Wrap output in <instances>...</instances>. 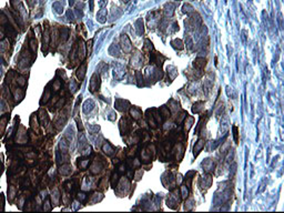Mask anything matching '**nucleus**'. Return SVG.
Here are the masks:
<instances>
[{"label": "nucleus", "mask_w": 284, "mask_h": 213, "mask_svg": "<svg viewBox=\"0 0 284 213\" xmlns=\"http://www.w3.org/2000/svg\"><path fill=\"white\" fill-rule=\"evenodd\" d=\"M103 166H104V164H103V161H102L101 158H99V160H98V158H96L94 161L92 162L91 166H90V172L92 174H98L99 172H101Z\"/></svg>", "instance_id": "nucleus-1"}, {"label": "nucleus", "mask_w": 284, "mask_h": 213, "mask_svg": "<svg viewBox=\"0 0 284 213\" xmlns=\"http://www.w3.org/2000/svg\"><path fill=\"white\" fill-rule=\"evenodd\" d=\"M100 76L98 73L92 75L91 80H90V91L91 92H96L97 90H99L100 88Z\"/></svg>", "instance_id": "nucleus-2"}, {"label": "nucleus", "mask_w": 284, "mask_h": 213, "mask_svg": "<svg viewBox=\"0 0 284 213\" xmlns=\"http://www.w3.org/2000/svg\"><path fill=\"white\" fill-rule=\"evenodd\" d=\"M121 44H122V49L124 50V52H130L131 49H132V46H131L130 39L128 38L125 34H123L121 37Z\"/></svg>", "instance_id": "nucleus-3"}, {"label": "nucleus", "mask_w": 284, "mask_h": 213, "mask_svg": "<svg viewBox=\"0 0 284 213\" xmlns=\"http://www.w3.org/2000/svg\"><path fill=\"white\" fill-rule=\"evenodd\" d=\"M8 120H9V115H8V114H4V115L0 118V138L2 137L4 133H5Z\"/></svg>", "instance_id": "nucleus-4"}, {"label": "nucleus", "mask_w": 284, "mask_h": 213, "mask_svg": "<svg viewBox=\"0 0 284 213\" xmlns=\"http://www.w3.org/2000/svg\"><path fill=\"white\" fill-rule=\"evenodd\" d=\"M102 151L109 156H113L116 154V149L112 147L109 142H106V143L102 146Z\"/></svg>", "instance_id": "nucleus-5"}, {"label": "nucleus", "mask_w": 284, "mask_h": 213, "mask_svg": "<svg viewBox=\"0 0 284 213\" xmlns=\"http://www.w3.org/2000/svg\"><path fill=\"white\" fill-rule=\"evenodd\" d=\"M89 162H90V160H89V158H87V156H84V158H79L78 159V168L80 169V170H86L88 168V166H89Z\"/></svg>", "instance_id": "nucleus-6"}, {"label": "nucleus", "mask_w": 284, "mask_h": 213, "mask_svg": "<svg viewBox=\"0 0 284 213\" xmlns=\"http://www.w3.org/2000/svg\"><path fill=\"white\" fill-rule=\"evenodd\" d=\"M129 129H130V122H129V120L128 119H121L120 121V130L122 133H128V131H129Z\"/></svg>", "instance_id": "nucleus-7"}, {"label": "nucleus", "mask_w": 284, "mask_h": 213, "mask_svg": "<svg viewBox=\"0 0 284 213\" xmlns=\"http://www.w3.org/2000/svg\"><path fill=\"white\" fill-rule=\"evenodd\" d=\"M78 56L80 58V60H83L86 57V44L83 43L82 40L79 41V47H78Z\"/></svg>", "instance_id": "nucleus-8"}, {"label": "nucleus", "mask_w": 284, "mask_h": 213, "mask_svg": "<svg viewBox=\"0 0 284 213\" xmlns=\"http://www.w3.org/2000/svg\"><path fill=\"white\" fill-rule=\"evenodd\" d=\"M86 70H87V65H86V63H83V65H81V66L78 68L77 77L80 81H82L84 79V77H86Z\"/></svg>", "instance_id": "nucleus-9"}, {"label": "nucleus", "mask_w": 284, "mask_h": 213, "mask_svg": "<svg viewBox=\"0 0 284 213\" xmlns=\"http://www.w3.org/2000/svg\"><path fill=\"white\" fill-rule=\"evenodd\" d=\"M39 120H40V123H41L42 126H47V124H48L49 122L48 114H47V112H46L44 109H41L39 111Z\"/></svg>", "instance_id": "nucleus-10"}, {"label": "nucleus", "mask_w": 284, "mask_h": 213, "mask_svg": "<svg viewBox=\"0 0 284 213\" xmlns=\"http://www.w3.org/2000/svg\"><path fill=\"white\" fill-rule=\"evenodd\" d=\"M59 172H60V174L62 175H69L72 172V166H70V164H68V163L62 164V166H60V169H59Z\"/></svg>", "instance_id": "nucleus-11"}, {"label": "nucleus", "mask_w": 284, "mask_h": 213, "mask_svg": "<svg viewBox=\"0 0 284 213\" xmlns=\"http://www.w3.org/2000/svg\"><path fill=\"white\" fill-rule=\"evenodd\" d=\"M194 67L197 68V69H199V70H202L203 68L205 67V65H207V59H204V58H197L195 60H194Z\"/></svg>", "instance_id": "nucleus-12"}, {"label": "nucleus", "mask_w": 284, "mask_h": 213, "mask_svg": "<svg viewBox=\"0 0 284 213\" xmlns=\"http://www.w3.org/2000/svg\"><path fill=\"white\" fill-rule=\"evenodd\" d=\"M204 143H205V142H204V140H203V139H200V140H199V141L195 143L194 149H193V151H194V156H197V154L200 153V152L202 151V149L204 148Z\"/></svg>", "instance_id": "nucleus-13"}, {"label": "nucleus", "mask_w": 284, "mask_h": 213, "mask_svg": "<svg viewBox=\"0 0 284 213\" xmlns=\"http://www.w3.org/2000/svg\"><path fill=\"white\" fill-rule=\"evenodd\" d=\"M94 108V102H93V100H87L86 102H84V104H83V112L84 113H89L90 111H92V109Z\"/></svg>", "instance_id": "nucleus-14"}, {"label": "nucleus", "mask_w": 284, "mask_h": 213, "mask_svg": "<svg viewBox=\"0 0 284 213\" xmlns=\"http://www.w3.org/2000/svg\"><path fill=\"white\" fill-rule=\"evenodd\" d=\"M128 101H124V100H121V99H118L116 101V108L119 111H125L127 110V108L128 107H125V105H128Z\"/></svg>", "instance_id": "nucleus-15"}, {"label": "nucleus", "mask_w": 284, "mask_h": 213, "mask_svg": "<svg viewBox=\"0 0 284 213\" xmlns=\"http://www.w3.org/2000/svg\"><path fill=\"white\" fill-rule=\"evenodd\" d=\"M59 147H60V150H61L62 153H67L68 149H69V142L66 140V138H62V139L60 140Z\"/></svg>", "instance_id": "nucleus-16"}, {"label": "nucleus", "mask_w": 284, "mask_h": 213, "mask_svg": "<svg viewBox=\"0 0 284 213\" xmlns=\"http://www.w3.org/2000/svg\"><path fill=\"white\" fill-rule=\"evenodd\" d=\"M106 18H107V10L106 9H101L98 14H97V19H98L99 22H101V24H103V22L106 21Z\"/></svg>", "instance_id": "nucleus-17"}, {"label": "nucleus", "mask_w": 284, "mask_h": 213, "mask_svg": "<svg viewBox=\"0 0 284 213\" xmlns=\"http://www.w3.org/2000/svg\"><path fill=\"white\" fill-rule=\"evenodd\" d=\"M130 114L134 120H139V119L142 117V113H141V111H140L138 108H131Z\"/></svg>", "instance_id": "nucleus-18"}, {"label": "nucleus", "mask_w": 284, "mask_h": 213, "mask_svg": "<svg viewBox=\"0 0 284 213\" xmlns=\"http://www.w3.org/2000/svg\"><path fill=\"white\" fill-rule=\"evenodd\" d=\"M203 105H204V103H203L202 101H199L197 103H194V105H193L192 108V111L194 113H199V112L203 109Z\"/></svg>", "instance_id": "nucleus-19"}, {"label": "nucleus", "mask_w": 284, "mask_h": 213, "mask_svg": "<svg viewBox=\"0 0 284 213\" xmlns=\"http://www.w3.org/2000/svg\"><path fill=\"white\" fill-rule=\"evenodd\" d=\"M8 193H9V200L10 201H12V200L15 199L16 194H17V190H16V188L14 186V185H10L9 186Z\"/></svg>", "instance_id": "nucleus-20"}, {"label": "nucleus", "mask_w": 284, "mask_h": 213, "mask_svg": "<svg viewBox=\"0 0 284 213\" xmlns=\"http://www.w3.org/2000/svg\"><path fill=\"white\" fill-rule=\"evenodd\" d=\"M64 190L66 191H68V192H72V190L74 189V186H76V184L73 183L72 181H67V182H64Z\"/></svg>", "instance_id": "nucleus-21"}, {"label": "nucleus", "mask_w": 284, "mask_h": 213, "mask_svg": "<svg viewBox=\"0 0 284 213\" xmlns=\"http://www.w3.org/2000/svg\"><path fill=\"white\" fill-rule=\"evenodd\" d=\"M68 34H69V30H68V28H62V29H61V32H60V39H61V41H62V42H64V41L68 39Z\"/></svg>", "instance_id": "nucleus-22"}, {"label": "nucleus", "mask_w": 284, "mask_h": 213, "mask_svg": "<svg viewBox=\"0 0 284 213\" xmlns=\"http://www.w3.org/2000/svg\"><path fill=\"white\" fill-rule=\"evenodd\" d=\"M118 182H119V173H118V172H114V173L112 174V176H111V185L116 188Z\"/></svg>", "instance_id": "nucleus-23"}, {"label": "nucleus", "mask_w": 284, "mask_h": 213, "mask_svg": "<svg viewBox=\"0 0 284 213\" xmlns=\"http://www.w3.org/2000/svg\"><path fill=\"white\" fill-rule=\"evenodd\" d=\"M102 199H103V194L102 193H94L93 195H92L91 203H97V202L101 201Z\"/></svg>", "instance_id": "nucleus-24"}, {"label": "nucleus", "mask_w": 284, "mask_h": 213, "mask_svg": "<svg viewBox=\"0 0 284 213\" xmlns=\"http://www.w3.org/2000/svg\"><path fill=\"white\" fill-rule=\"evenodd\" d=\"M29 46L32 53H36V51H37V40L34 38H31L29 41Z\"/></svg>", "instance_id": "nucleus-25"}, {"label": "nucleus", "mask_w": 284, "mask_h": 213, "mask_svg": "<svg viewBox=\"0 0 284 213\" xmlns=\"http://www.w3.org/2000/svg\"><path fill=\"white\" fill-rule=\"evenodd\" d=\"M109 53L112 55V56L119 57V49H118V47H117L116 44H112V46H111L110 49H109Z\"/></svg>", "instance_id": "nucleus-26"}, {"label": "nucleus", "mask_w": 284, "mask_h": 213, "mask_svg": "<svg viewBox=\"0 0 284 213\" xmlns=\"http://www.w3.org/2000/svg\"><path fill=\"white\" fill-rule=\"evenodd\" d=\"M50 95H51V92H50V90L47 88V89H46V92H44V97H42V100H41V102H40V103L44 104V102L46 103V102L49 100V98H50Z\"/></svg>", "instance_id": "nucleus-27"}, {"label": "nucleus", "mask_w": 284, "mask_h": 213, "mask_svg": "<svg viewBox=\"0 0 284 213\" xmlns=\"http://www.w3.org/2000/svg\"><path fill=\"white\" fill-rule=\"evenodd\" d=\"M53 8H54V10H56V12H58V14H61L63 11V6L60 4V2H54L52 6Z\"/></svg>", "instance_id": "nucleus-28"}, {"label": "nucleus", "mask_w": 284, "mask_h": 213, "mask_svg": "<svg viewBox=\"0 0 284 213\" xmlns=\"http://www.w3.org/2000/svg\"><path fill=\"white\" fill-rule=\"evenodd\" d=\"M172 46H173L175 49H179V50H181V49H183V43L181 40H173L172 41Z\"/></svg>", "instance_id": "nucleus-29"}, {"label": "nucleus", "mask_w": 284, "mask_h": 213, "mask_svg": "<svg viewBox=\"0 0 284 213\" xmlns=\"http://www.w3.org/2000/svg\"><path fill=\"white\" fill-rule=\"evenodd\" d=\"M137 30H138V33H139V34H141V33L143 32V24H142L141 20H138V21H137Z\"/></svg>", "instance_id": "nucleus-30"}, {"label": "nucleus", "mask_w": 284, "mask_h": 213, "mask_svg": "<svg viewBox=\"0 0 284 213\" xmlns=\"http://www.w3.org/2000/svg\"><path fill=\"white\" fill-rule=\"evenodd\" d=\"M77 199H78V201L83 202L84 200L87 199V194L84 193V192H79V193L77 194Z\"/></svg>", "instance_id": "nucleus-31"}, {"label": "nucleus", "mask_w": 284, "mask_h": 213, "mask_svg": "<svg viewBox=\"0 0 284 213\" xmlns=\"http://www.w3.org/2000/svg\"><path fill=\"white\" fill-rule=\"evenodd\" d=\"M31 127H32V129H34V131H37L38 132V123H37V120H36V122H34V114H32V117H31Z\"/></svg>", "instance_id": "nucleus-32"}, {"label": "nucleus", "mask_w": 284, "mask_h": 213, "mask_svg": "<svg viewBox=\"0 0 284 213\" xmlns=\"http://www.w3.org/2000/svg\"><path fill=\"white\" fill-rule=\"evenodd\" d=\"M17 83L19 85H21V87H24V85H26V78L22 76H20L17 78Z\"/></svg>", "instance_id": "nucleus-33"}, {"label": "nucleus", "mask_w": 284, "mask_h": 213, "mask_svg": "<svg viewBox=\"0 0 284 213\" xmlns=\"http://www.w3.org/2000/svg\"><path fill=\"white\" fill-rule=\"evenodd\" d=\"M92 42H93V40H92V39H90V40L87 42V46H86V48H87L88 55H90V53H91V51H92Z\"/></svg>", "instance_id": "nucleus-34"}, {"label": "nucleus", "mask_w": 284, "mask_h": 213, "mask_svg": "<svg viewBox=\"0 0 284 213\" xmlns=\"http://www.w3.org/2000/svg\"><path fill=\"white\" fill-rule=\"evenodd\" d=\"M51 209V207H50V199H46V201H44V211H49Z\"/></svg>", "instance_id": "nucleus-35"}, {"label": "nucleus", "mask_w": 284, "mask_h": 213, "mask_svg": "<svg viewBox=\"0 0 284 213\" xmlns=\"http://www.w3.org/2000/svg\"><path fill=\"white\" fill-rule=\"evenodd\" d=\"M149 123L152 128H155V127H157V122H155V120H154V118L152 117V115H150L149 117Z\"/></svg>", "instance_id": "nucleus-36"}, {"label": "nucleus", "mask_w": 284, "mask_h": 213, "mask_svg": "<svg viewBox=\"0 0 284 213\" xmlns=\"http://www.w3.org/2000/svg\"><path fill=\"white\" fill-rule=\"evenodd\" d=\"M29 184H30L29 179H28V178H24V179H22V182H21V186L26 188V186H28Z\"/></svg>", "instance_id": "nucleus-37"}, {"label": "nucleus", "mask_w": 284, "mask_h": 213, "mask_svg": "<svg viewBox=\"0 0 284 213\" xmlns=\"http://www.w3.org/2000/svg\"><path fill=\"white\" fill-rule=\"evenodd\" d=\"M60 85H61L60 81H59V80H56V81H54V83H53V90H54V91H58L59 89H60Z\"/></svg>", "instance_id": "nucleus-38"}, {"label": "nucleus", "mask_w": 284, "mask_h": 213, "mask_svg": "<svg viewBox=\"0 0 284 213\" xmlns=\"http://www.w3.org/2000/svg\"><path fill=\"white\" fill-rule=\"evenodd\" d=\"M63 103H64V99H59L57 104H56V108H57V109H60L63 105Z\"/></svg>", "instance_id": "nucleus-39"}, {"label": "nucleus", "mask_w": 284, "mask_h": 213, "mask_svg": "<svg viewBox=\"0 0 284 213\" xmlns=\"http://www.w3.org/2000/svg\"><path fill=\"white\" fill-rule=\"evenodd\" d=\"M233 136H234V140H235V142L238 143V141H239V139H238V128H236L235 126L233 127Z\"/></svg>", "instance_id": "nucleus-40"}, {"label": "nucleus", "mask_w": 284, "mask_h": 213, "mask_svg": "<svg viewBox=\"0 0 284 213\" xmlns=\"http://www.w3.org/2000/svg\"><path fill=\"white\" fill-rule=\"evenodd\" d=\"M67 14H68V17H69V20L70 21H74V18H73V14H72V12H71V10H69L67 12Z\"/></svg>", "instance_id": "nucleus-41"}, {"label": "nucleus", "mask_w": 284, "mask_h": 213, "mask_svg": "<svg viewBox=\"0 0 284 213\" xmlns=\"http://www.w3.org/2000/svg\"><path fill=\"white\" fill-rule=\"evenodd\" d=\"M4 38H5V32H4V29H1L0 30V40Z\"/></svg>", "instance_id": "nucleus-42"}, {"label": "nucleus", "mask_w": 284, "mask_h": 213, "mask_svg": "<svg viewBox=\"0 0 284 213\" xmlns=\"http://www.w3.org/2000/svg\"><path fill=\"white\" fill-rule=\"evenodd\" d=\"M107 2H108V0H101V1H100V7H103Z\"/></svg>", "instance_id": "nucleus-43"}, {"label": "nucleus", "mask_w": 284, "mask_h": 213, "mask_svg": "<svg viewBox=\"0 0 284 213\" xmlns=\"http://www.w3.org/2000/svg\"><path fill=\"white\" fill-rule=\"evenodd\" d=\"M109 119H110V120H114V113H113V112H111V113H110V117H109Z\"/></svg>", "instance_id": "nucleus-44"}, {"label": "nucleus", "mask_w": 284, "mask_h": 213, "mask_svg": "<svg viewBox=\"0 0 284 213\" xmlns=\"http://www.w3.org/2000/svg\"><path fill=\"white\" fill-rule=\"evenodd\" d=\"M69 4H70V6H73L74 5V0H69Z\"/></svg>", "instance_id": "nucleus-45"}, {"label": "nucleus", "mask_w": 284, "mask_h": 213, "mask_svg": "<svg viewBox=\"0 0 284 213\" xmlns=\"http://www.w3.org/2000/svg\"><path fill=\"white\" fill-rule=\"evenodd\" d=\"M122 1H123L124 4H127V2H129V0H122Z\"/></svg>", "instance_id": "nucleus-46"}]
</instances>
